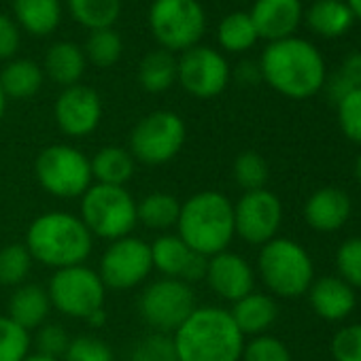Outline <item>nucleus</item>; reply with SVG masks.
Segmentation results:
<instances>
[{"label":"nucleus","instance_id":"nucleus-1","mask_svg":"<svg viewBox=\"0 0 361 361\" xmlns=\"http://www.w3.org/2000/svg\"><path fill=\"white\" fill-rule=\"evenodd\" d=\"M259 73L274 92L291 100L317 96L327 81L323 54L300 37L268 43L259 60Z\"/></svg>","mask_w":361,"mask_h":361},{"label":"nucleus","instance_id":"nucleus-2","mask_svg":"<svg viewBox=\"0 0 361 361\" xmlns=\"http://www.w3.org/2000/svg\"><path fill=\"white\" fill-rule=\"evenodd\" d=\"M178 361H240L245 336L230 310L219 306H196L174 334Z\"/></svg>","mask_w":361,"mask_h":361},{"label":"nucleus","instance_id":"nucleus-3","mask_svg":"<svg viewBox=\"0 0 361 361\" xmlns=\"http://www.w3.org/2000/svg\"><path fill=\"white\" fill-rule=\"evenodd\" d=\"M24 245L37 264L62 270L87 262L94 251V236L79 215L49 211L30 221Z\"/></svg>","mask_w":361,"mask_h":361},{"label":"nucleus","instance_id":"nucleus-4","mask_svg":"<svg viewBox=\"0 0 361 361\" xmlns=\"http://www.w3.org/2000/svg\"><path fill=\"white\" fill-rule=\"evenodd\" d=\"M174 230L190 249L204 257L228 251L236 238L234 202L217 190L196 192L185 202H180Z\"/></svg>","mask_w":361,"mask_h":361},{"label":"nucleus","instance_id":"nucleus-5","mask_svg":"<svg viewBox=\"0 0 361 361\" xmlns=\"http://www.w3.org/2000/svg\"><path fill=\"white\" fill-rule=\"evenodd\" d=\"M264 287L272 298L293 300L306 295L314 281V264L310 253L293 238L276 236L259 247L257 270Z\"/></svg>","mask_w":361,"mask_h":361},{"label":"nucleus","instance_id":"nucleus-6","mask_svg":"<svg viewBox=\"0 0 361 361\" xmlns=\"http://www.w3.org/2000/svg\"><path fill=\"white\" fill-rule=\"evenodd\" d=\"M79 200V217L94 240L113 243L132 236L138 226V202L126 188L94 183Z\"/></svg>","mask_w":361,"mask_h":361},{"label":"nucleus","instance_id":"nucleus-7","mask_svg":"<svg viewBox=\"0 0 361 361\" xmlns=\"http://www.w3.org/2000/svg\"><path fill=\"white\" fill-rule=\"evenodd\" d=\"M35 176L41 190L58 200L81 198L92 185L90 157L73 145H49L35 159Z\"/></svg>","mask_w":361,"mask_h":361},{"label":"nucleus","instance_id":"nucleus-8","mask_svg":"<svg viewBox=\"0 0 361 361\" xmlns=\"http://www.w3.org/2000/svg\"><path fill=\"white\" fill-rule=\"evenodd\" d=\"M106 287L98 274V270L87 264L54 270L47 293L51 300V308L64 317L77 321H90L96 312L104 310Z\"/></svg>","mask_w":361,"mask_h":361},{"label":"nucleus","instance_id":"nucleus-9","mask_svg":"<svg viewBox=\"0 0 361 361\" xmlns=\"http://www.w3.org/2000/svg\"><path fill=\"white\" fill-rule=\"evenodd\" d=\"M149 26L166 51H188L200 43L207 30V13L198 0H155Z\"/></svg>","mask_w":361,"mask_h":361},{"label":"nucleus","instance_id":"nucleus-10","mask_svg":"<svg viewBox=\"0 0 361 361\" xmlns=\"http://www.w3.org/2000/svg\"><path fill=\"white\" fill-rule=\"evenodd\" d=\"M185 138L188 128L183 119L172 111H155L132 128L128 151L145 166H161L180 153Z\"/></svg>","mask_w":361,"mask_h":361},{"label":"nucleus","instance_id":"nucleus-11","mask_svg":"<svg viewBox=\"0 0 361 361\" xmlns=\"http://www.w3.org/2000/svg\"><path fill=\"white\" fill-rule=\"evenodd\" d=\"M196 293L192 285L176 279L151 281L138 298V314L151 331L174 334L196 310Z\"/></svg>","mask_w":361,"mask_h":361},{"label":"nucleus","instance_id":"nucleus-12","mask_svg":"<svg viewBox=\"0 0 361 361\" xmlns=\"http://www.w3.org/2000/svg\"><path fill=\"white\" fill-rule=\"evenodd\" d=\"M151 272V247L136 236L109 243L98 264V274L111 291H132L145 285Z\"/></svg>","mask_w":361,"mask_h":361},{"label":"nucleus","instance_id":"nucleus-13","mask_svg":"<svg viewBox=\"0 0 361 361\" xmlns=\"http://www.w3.org/2000/svg\"><path fill=\"white\" fill-rule=\"evenodd\" d=\"M281 224L283 202L270 190L243 192V196L234 202L236 236L251 247H264L276 238Z\"/></svg>","mask_w":361,"mask_h":361},{"label":"nucleus","instance_id":"nucleus-14","mask_svg":"<svg viewBox=\"0 0 361 361\" xmlns=\"http://www.w3.org/2000/svg\"><path fill=\"white\" fill-rule=\"evenodd\" d=\"M230 77L228 60L211 47L196 45L176 60V81L188 94L202 100L219 96L228 87Z\"/></svg>","mask_w":361,"mask_h":361},{"label":"nucleus","instance_id":"nucleus-15","mask_svg":"<svg viewBox=\"0 0 361 361\" xmlns=\"http://www.w3.org/2000/svg\"><path fill=\"white\" fill-rule=\"evenodd\" d=\"M149 247H151L153 270L159 272V276L176 279V281H183L188 285L204 281L209 257L190 249L183 240L176 236V232L174 234L172 232L159 234L153 243H149Z\"/></svg>","mask_w":361,"mask_h":361},{"label":"nucleus","instance_id":"nucleus-16","mask_svg":"<svg viewBox=\"0 0 361 361\" xmlns=\"http://www.w3.org/2000/svg\"><path fill=\"white\" fill-rule=\"evenodd\" d=\"M54 117L62 134L71 138L90 136L102 119V100L96 90L87 85H71L58 96Z\"/></svg>","mask_w":361,"mask_h":361},{"label":"nucleus","instance_id":"nucleus-17","mask_svg":"<svg viewBox=\"0 0 361 361\" xmlns=\"http://www.w3.org/2000/svg\"><path fill=\"white\" fill-rule=\"evenodd\" d=\"M204 281L217 298L234 304L240 298L255 291L257 274L247 257L228 249L209 257Z\"/></svg>","mask_w":361,"mask_h":361},{"label":"nucleus","instance_id":"nucleus-18","mask_svg":"<svg viewBox=\"0 0 361 361\" xmlns=\"http://www.w3.org/2000/svg\"><path fill=\"white\" fill-rule=\"evenodd\" d=\"M249 16L257 37L274 43L295 37L304 22V5L302 0H255Z\"/></svg>","mask_w":361,"mask_h":361},{"label":"nucleus","instance_id":"nucleus-19","mask_svg":"<svg viewBox=\"0 0 361 361\" xmlns=\"http://www.w3.org/2000/svg\"><path fill=\"white\" fill-rule=\"evenodd\" d=\"M353 213L350 196L340 188H321L308 196L304 204V219L314 232H338L346 226Z\"/></svg>","mask_w":361,"mask_h":361},{"label":"nucleus","instance_id":"nucleus-20","mask_svg":"<svg viewBox=\"0 0 361 361\" xmlns=\"http://www.w3.org/2000/svg\"><path fill=\"white\" fill-rule=\"evenodd\" d=\"M310 308L323 321H344L357 306L355 289L344 283L340 276H321L314 279L310 289L306 291Z\"/></svg>","mask_w":361,"mask_h":361},{"label":"nucleus","instance_id":"nucleus-21","mask_svg":"<svg viewBox=\"0 0 361 361\" xmlns=\"http://www.w3.org/2000/svg\"><path fill=\"white\" fill-rule=\"evenodd\" d=\"M51 310L54 308H51L47 287L37 285V283H24V285L16 287V291L11 293L7 317L32 334L43 323H47Z\"/></svg>","mask_w":361,"mask_h":361},{"label":"nucleus","instance_id":"nucleus-22","mask_svg":"<svg viewBox=\"0 0 361 361\" xmlns=\"http://www.w3.org/2000/svg\"><path fill=\"white\" fill-rule=\"evenodd\" d=\"M230 314L236 327L243 331V336L253 338V336H262L270 331V327L279 319V304L270 293L251 291L249 295L232 304Z\"/></svg>","mask_w":361,"mask_h":361},{"label":"nucleus","instance_id":"nucleus-23","mask_svg":"<svg viewBox=\"0 0 361 361\" xmlns=\"http://www.w3.org/2000/svg\"><path fill=\"white\" fill-rule=\"evenodd\" d=\"M90 166H92L94 183L126 188V183L134 176L136 159L132 157V153L126 147L109 145V147L98 149L90 157Z\"/></svg>","mask_w":361,"mask_h":361},{"label":"nucleus","instance_id":"nucleus-24","mask_svg":"<svg viewBox=\"0 0 361 361\" xmlns=\"http://www.w3.org/2000/svg\"><path fill=\"white\" fill-rule=\"evenodd\" d=\"M304 22L321 39H338L350 32L355 20L346 7V3L338 0H314L304 11Z\"/></svg>","mask_w":361,"mask_h":361},{"label":"nucleus","instance_id":"nucleus-25","mask_svg":"<svg viewBox=\"0 0 361 361\" xmlns=\"http://www.w3.org/2000/svg\"><path fill=\"white\" fill-rule=\"evenodd\" d=\"M85 64L87 60L83 49L68 41H60L51 45L45 56V73L49 75V79H54L58 85L64 87L79 83V79L85 73Z\"/></svg>","mask_w":361,"mask_h":361},{"label":"nucleus","instance_id":"nucleus-26","mask_svg":"<svg viewBox=\"0 0 361 361\" xmlns=\"http://www.w3.org/2000/svg\"><path fill=\"white\" fill-rule=\"evenodd\" d=\"M18 24L35 37L51 35L62 18L60 0H13Z\"/></svg>","mask_w":361,"mask_h":361},{"label":"nucleus","instance_id":"nucleus-27","mask_svg":"<svg viewBox=\"0 0 361 361\" xmlns=\"http://www.w3.org/2000/svg\"><path fill=\"white\" fill-rule=\"evenodd\" d=\"M138 224L153 232H170L176 228L178 213H180V200L166 192H153L138 200Z\"/></svg>","mask_w":361,"mask_h":361},{"label":"nucleus","instance_id":"nucleus-28","mask_svg":"<svg viewBox=\"0 0 361 361\" xmlns=\"http://www.w3.org/2000/svg\"><path fill=\"white\" fill-rule=\"evenodd\" d=\"M43 85V71L32 60H13L0 71V87L7 98L26 100L32 98Z\"/></svg>","mask_w":361,"mask_h":361},{"label":"nucleus","instance_id":"nucleus-29","mask_svg":"<svg viewBox=\"0 0 361 361\" xmlns=\"http://www.w3.org/2000/svg\"><path fill=\"white\" fill-rule=\"evenodd\" d=\"M138 81L142 90L151 94H161L176 81V60L170 51L157 49L142 58L138 66Z\"/></svg>","mask_w":361,"mask_h":361},{"label":"nucleus","instance_id":"nucleus-30","mask_svg":"<svg viewBox=\"0 0 361 361\" xmlns=\"http://www.w3.org/2000/svg\"><path fill=\"white\" fill-rule=\"evenodd\" d=\"M68 9L81 26L94 32L111 28L117 22L121 0H68Z\"/></svg>","mask_w":361,"mask_h":361},{"label":"nucleus","instance_id":"nucleus-31","mask_svg":"<svg viewBox=\"0 0 361 361\" xmlns=\"http://www.w3.org/2000/svg\"><path fill=\"white\" fill-rule=\"evenodd\" d=\"M217 41L226 51L243 54V51H249L259 41V37L251 22V16L238 11V13L224 18V22L217 28Z\"/></svg>","mask_w":361,"mask_h":361},{"label":"nucleus","instance_id":"nucleus-32","mask_svg":"<svg viewBox=\"0 0 361 361\" xmlns=\"http://www.w3.org/2000/svg\"><path fill=\"white\" fill-rule=\"evenodd\" d=\"M35 259L24 243H11L0 249V285L20 287L28 281Z\"/></svg>","mask_w":361,"mask_h":361},{"label":"nucleus","instance_id":"nucleus-33","mask_svg":"<svg viewBox=\"0 0 361 361\" xmlns=\"http://www.w3.org/2000/svg\"><path fill=\"white\" fill-rule=\"evenodd\" d=\"M232 174L236 185L243 192H255V190H266L268 178H270V168L264 155L257 151H243L236 155Z\"/></svg>","mask_w":361,"mask_h":361},{"label":"nucleus","instance_id":"nucleus-34","mask_svg":"<svg viewBox=\"0 0 361 361\" xmlns=\"http://www.w3.org/2000/svg\"><path fill=\"white\" fill-rule=\"evenodd\" d=\"M123 51V43L121 37L113 30V28H104V30H94L85 43V60H90L94 66L100 68H109L113 66Z\"/></svg>","mask_w":361,"mask_h":361},{"label":"nucleus","instance_id":"nucleus-35","mask_svg":"<svg viewBox=\"0 0 361 361\" xmlns=\"http://www.w3.org/2000/svg\"><path fill=\"white\" fill-rule=\"evenodd\" d=\"M32 350V334L0 314V361H22Z\"/></svg>","mask_w":361,"mask_h":361},{"label":"nucleus","instance_id":"nucleus-36","mask_svg":"<svg viewBox=\"0 0 361 361\" xmlns=\"http://www.w3.org/2000/svg\"><path fill=\"white\" fill-rule=\"evenodd\" d=\"M357 87H361V51L344 58L340 68L331 77H327L323 90H327V96L334 102H338L342 96H346L348 92Z\"/></svg>","mask_w":361,"mask_h":361},{"label":"nucleus","instance_id":"nucleus-37","mask_svg":"<svg viewBox=\"0 0 361 361\" xmlns=\"http://www.w3.org/2000/svg\"><path fill=\"white\" fill-rule=\"evenodd\" d=\"M130 361H178L172 334L149 331L134 344Z\"/></svg>","mask_w":361,"mask_h":361},{"label":"nucleus","instance_id":"nucleus-38","mask_svg":"<svg viewBox=\"0 0 361 361\" xmlns=\"http://www.w3.org/2000/svg\"><path fill=\"white\" fill-rule=\"evenodd\" d=\"M240 361H293V357L281 338L272 334H262L245 340Z\"/></svg>","mask_w":361,"mask_h":361},{"label":"nucleus","instance_id":"nucleus-39","mask_svg":"<svg viewBox=\"0 0 361 361\" xmlns=\"http://www.w3.org/2000/svg\"><path fill=\"white\" fill-rule=\"evenodd\" d=\"M62 361H115V357L102 338L94 334H81L71 338Z\"/></svg>","mask_w":361,"mask_h":361},{"label":"nucleus","instance_id":"nucleus-40","mask_svg":"<svg viewBox=\"0 0 361 361\" xmlns=\"http://www.w3.org/2000/svg\"><path fill=\"white\" fill-rule=\"evenodd\" d=\"M338 276L353 289H361V236L344 240L336 251Z\"/></svg>","mask_w":361,"mask_h":361},{"label":"nucleus","instance_id":"nucleus-41","mask_svg":"<svg viewBox=\"0 0 361 361\" xmlns=\"http://www.w3.org/2000/svg\"><path fill=\"white\" fill-rule=\"evenodd\" d=\"M338 109V123L342 134L355 142L361 145V87L348 92L336 102Z\"/></svg>","mask_w":361,"mask_h":361},{"label":"nucleus","instance_id":"nucleus-42","mask_svg":"<svg viewBox=\"0 0 361 361\" xmlns=\"http://www.w3.org/2000/svg\"><path fill=\"white\" fill-rule=\"evenodd\" d=\"M71 344V334L66 331L64 325L60 323H43L35 338H32V346H35V353H41V355H47V357H56V359H62L66 348Z\"/></svg>","mask_w":361,"mask_h":361},{"label":"nucleus","instance_id":"nucleus-43","mask_svg":"<svg viewBox=\"0 0 361 361\" xmlns=\"http://www.w3.org/2000/svg\"><path fill=\"white\" fill-rule=\"evenodd\" d=\"M334 361H361V323L340 327L329 344Z\"/></svg>","mask_w":361,"mask_h":361},{"label":"nucleus","instance_id":"nucleus-44","mask_svg":"<svg viewBox=\"0 0 361 361\" xmlns=\"http://www.w3.org/2000/svg\"><path fill=\"white\" fill-rule=\"evenodd\" d=\"M20 49V28L18 24L0 13V60H9Z\"/></svg>","mask_w":361,"mask_h":361},{"label":"nucleus","instance_id":"nucleus-45","mask_svg":"<svg viewBox=\"0 0 361 361\" xmlns=\"http://www.w3.org/2000/svg\"><path fill=\"white\" fill-rule=\"evenodd\" d=\"M238 79H243L245 83H255L262 79V73H259V66H249L245 64L240 71H238Z\"/></svg>","mask_w":361,"mask_h":361},{"label":"nucleus","instance_id":"nucleus-46","mask_svg":"<svg viewBox=\"0 0 361 361\" xmlns=\"http://www.w3.org/2000/svg\"><path fill=\"white\" fill-rule=\"evenodd\" d=\"M355 22H361V0H344Z\"/></svg>","mask_w":361,"mask_h":361},{"label":"nucleus","instance_id":"nucleus-47","mask_svg":"<svg viewBox=\"0 0 361 361\" xmlns=\"http://www.w3.org/2000/svg\"><path fill=\"white\" fill-rule=\"evenodd\" d=\"M22 361H62V359H56V357H47V355H41V353H35L30 350Z\"/></svg>","mask_w":361,"mask_h":361},{"label":"nucleus","instance_id":"nucleus-48","mask_svg":"<svg viewBox=\"0 0 361 361\" xmlns=\"http://www.w3.org/2000/svg\"><path fill=\"white\" fill-rule=\"evenodd\" d=\"M5 111H7V96H5L3 87H0V121L5 117Z\"/></svg>","mask_w":361,"mask_h":361},{"label":"nucleus","instance_id":"nucleus-49","mask_svg":"<svg viewBox=\"0 0 361 361\" xmlns=\"http://www.w3.org/2000/svg\"><path fill=\"white\" fill-rule=\"evenodd\" d=\"M355 176H357L359 185H361V153H359V155H357V159H355Z\"/></svg>","mask_w":361,"mask_h":361},{"label":"nucleus","instance_id":"nucleus-50","mask_svg":"<svg viewBox=\"0 0 361 361\" xmlns=\"http://www.w3.org/2000/svg\"><path fill=\"white\" fill-rule=\"evenodd\" d=\"M338 3H344V0H338Z\"/></svg>","mask_w":361,"mask_h":361},{"label":"nucleus","instance_id":"nucleus-51","mask_svg":"<svg viewBox=\"0 0 361 361\" xmlns=\"http://www.w3.org/2000/svg\"><path fill=\"white\" fill-rule=\"evenodd\" d=\"M126 361H130V359H126Z\"/></svg>","mask_w":361,"mask_h":361}]
</instances>
